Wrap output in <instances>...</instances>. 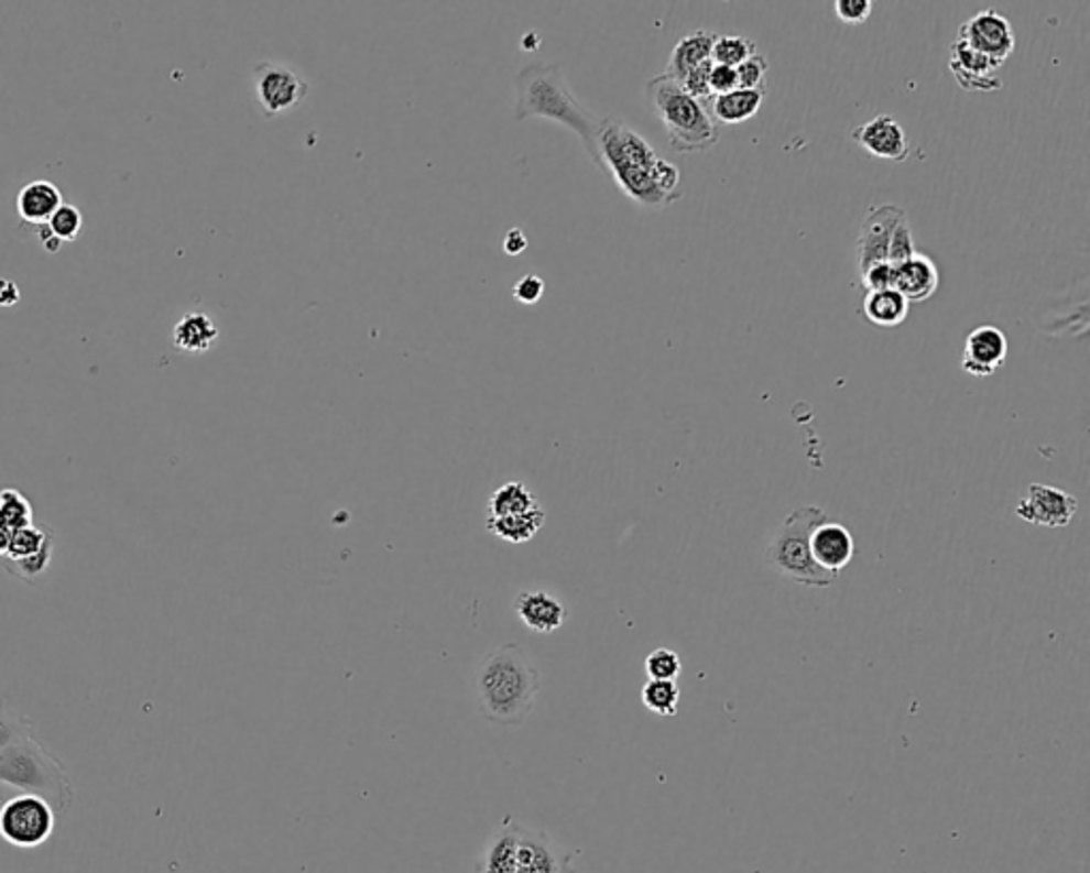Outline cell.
Returning a JSON list of instances; mask_svg holds the SVG:
<instances>
[{
    "instance_id": "obj_7",
    "label": "cell",
    "mask_w": 1090,
    "mask_h": 873,
    "mask_svg": "<svg viewBox=\"0 0 1090 873\" xmlns=\"http://www.w3.org/2000/svg\"><path fill=\"white\" fill-rule=\"evenodd\" d=\"M56 809L34 793H13L0 806V838L13 848L33 850L52 838Z\"/></svg>"
},
{
    "instance_id": "obj_6",
    "label": "cell",
    "mask_w": 1090,
    "mask_h": 873,
    "mask_svg": "<svg viewBox=\"0 0 1090 873\" xmlns=\"http://www.w3.org/2000/svg\"><path fill=\"white\" fill-rule=\"evenodd\" d=\"M827 520H829L827 514L816 505H805L791 512L780 524L767 546V563L771 569L782 578H788L803 586L825 588L837 582L835 574H829L816 565L809 546L811 533Z\"/></svg>"
},
{
    "instance_id": "obj_41",
    "label": "cell",
    "mask_w": 1090,
    "mask_h": 873,
    "mask_svg": "<svg viewBox=\"0 0 1090 873\" xmlns=\"http://www.w3.org/2000/svg\"><path fill=\"white\" fill-rule=\"evenodd\" d=\"M738 70L731 66L713 65L709 73V92L711 97H720L738 90Z\"/></svg>"
},
{
    "instance_id": "obj_14",
    "label": "cell",
    "mask_w": 1090,
    "mask_h": 873,
    "mask_svg": "<svg viewBox=\"0 0 1090 873\" xmlns=\"http://www.w3.org/2000/svg\"><path fill=\"white\" fill-rule=\"evenodd\" d=\"M852 139L866 154L882 161L905 162L909 159V143L903 127L893 116H878L852 130Z\"/></svg>"
},
{
    "instance_id": "obj_24",
    "label": "cell",
    "mask_w": 1090,
    "mask_h": 873,
    "mask_svg": "<svg viewBox=\"0 0 1090 873\" xmlns=\"http://www.w3.org/2000/svg\"><path fill=\"white\" fill-rule=\"evenodd\" d=\"M544 524L545 512L542 505L537 510L526 512V514H520V516L486 517V528L494 537H499V539H503L508 544H513V546L531 542L544 528Z\"/></svg>"
},
{
    "instance_id": "obj_3",
    "label": "cell",
    "mask_w": 1090,
    "mask_h": 873,
    "mask_svg": "<svg viewBox=\"0 0 1090 873\" xmlns=\"http://www.w3.org/2000/svg\"><path fill=\"white\" fill-rule=\"evenodd\" d=\"M478 703L490 722L520 727L542 690V674L526 650L505 644L492 650L478 672Z\"/></svg>"
},
{
    "instance_id": "obj_23",
    "label": "cell",
    "mask_w": 1090,
    "mask_h": 873,
    "mask_svg": "<svg viewBox=\"0 0 1090 873\" xmlns=\"http://www.w3.org/2000/svg\"><path fill=\"white\" fill-rule=\"evenodd\" d=\"M763 100H765L763 88L761 90L738 88L733 92L711 97V118L720 124H727V127L743 124L759 113Z\"/></svg>"
},
{
    "instance_id": "obj_10",
    "label": "cell",
    "mask_w": 1090,
    "mask_h": 873,
    "mask_svg": "<svg viewBox=\"0 0 1090 873\" xmlns=\"http://www.w3.org/2000/svg\"><path fill=\"white\" fill-rule=\"evenodd\" d=\"M576 856L578 852L563 848L545 831L531 829L520 822L515 873H578Z\"/></svg>"
},
{
    "instance_id": "obj_8",
    "label": "cell",
    "mask_w": 1090,
    "mask_h": 873,
    "mask_svg": "<svg viewBox=\"0 0 1090 873\" xmlns=\"http://www.w3.org/2000/svg\"><path fill=\"white\" fill-rule=\"evenodd\" d=\"M254 88L258 102L269 118L286 113L309 95V84L298 73L275 63H258Z\"/></svg>"
},
{
    "instance_id": "obj_1",
    "label": "cell",
    "mask_w": 1090,
    "mask_h": 873,
    "mask_svg": "<svg viewBox=\"0 0 1090 873\" xmlns=\"http://www.w3.org/2000/svg\"><path fill=\"white\" fill-rule=\"evenodd\" d=\"M618 188L643 207H667L682 198V173L658 159L640 132L618 120H603L597 132V162Z\"/></svg>"
},
{
    "instance_id": "obj_46",
    "label": "cell",
    "mask_w": 1090,
    "mask_h": 873,
    "mask_svg": "<svg viewBox=\"0 0 1090 873\" xmlns=\"http://www.w3.org/2000/svg\"><path fill=\"white\" fill-rule=\"evenodd\" d=\"M7 793H9V790H4V788L0 786V806H2V804H4V801H7L9 797H11V795H7Z\"/></svg>"
},
{
    "instance_id": "obj_40",
    "label": "cell",
    "mask_w": 1090,
    "mask_h": 873,
    "mask_svg": "<svg viewBox=\"0 0 1090 873\" xmlns=\"http://www.w3.org/2000/svg\"><path fill=\"white\" fill-rule=\"evenodd\" d=\"M545 282L539 275H524L513 284V298L522 305H535L542 301Z\"/></svg>"
},
{
    "instance_id": "obj_19",
    "label": "cell",
    "mask_w": 1090,
    "mask_h": 873,
    "mask_svg": "<svg viewBox=\"0 0 1090 873\" xmlns=\"http://www.w3.org/2000/svg\"><path fill=\"white\" fill-rule=\"evenodd\" d=\"M937 288H939V271L929 257L916 252L912 259L898 264L895 291L907 303L929 301Z\"/></svg>"
},
{
    "instance_id": "obj_15",
    "label": "cell",
    "mask_w": 1090,
    "mask_h": 873,
    "mask_svg": "<svg viewBox=\"0 0 1090 873\" xmlns=\"http://www.w3.org/2000/svg\"><path fill=\"white\" fill-rule=\"evenodd\" d=\"M950 70L955 79L961 84L967 92H996L1003 88V81L999 79L996 70L1001 65L989 61L973 47H969L962 39H955L950 45Z\"/></svg>"
},
{
    "instance_id": "obj_25",
    "label": "cell",
    "mask_w": 1090,
    "mask_h": 873,
    "mask_svg": "<svg viewBox=\"0 0 1090 873\" xmlns=\"http://www.w3.org/2000/svg\"><path fill=\"white\" fill-rule=\"evenodd\" d=\"M909 303L897 291L866 292L863 316L873 326L895 328L907 318Z\"/></svg>"
},
{
    "instance_id": "obj_26",
    "label": "cell",
    "mask_w": 1090,
    "mask_h": 873,
    "mask_svg": "<svg viewBox=\"0 0 1090 873\" xmlns=\"http://www.w3.org/2000/svg\"><path fill=\"white\" fill-rule=\"evenodd\" d=\"M539 508L537 496L522 482L499 485L488 501V517H510L533 512Z\"/></svg>"
},
{
    "instance_id": "obj_31",
    "label": "cell",
    "mask_w": 1090,
    "mask_h": 873,
    "mask_svg": "<svg viewBox=\"0 0 1090 873\" xmlns=\"http://www.w3.org/2000/svg\"><path fill=\"white\" fill-rule=\"evenodd\" d=\"M33 735V724L20 710L11 706V701L0 699V752L9 745Z\"/></svg>"
},
{
    "instance_id": "obj_12",
    "label": "cell",
    "mask_w": 1090,
    "mask_h": 873,
    "mask_svg": "<svg viewBox=\"0 0 1090 873\" xmlns=\"http://www.w3.org/2000/svg\"><path fill=\"white\" fill-rule=\"evenodd\" d=\"M1078 512V499L1069 492L1048 484H1031L1025 499L1016 508V516L1028 524L1065 528Z\"/></svg>"
},
{
    "instance_id": "obj_4",
    "label": "cell",
    "mask_w": 1090,
    "mask_h": 873,
    "mask_svg": "<svg viewBox=\"0 0 1090 873\" xmlns=\"http://www.w3.org/2000/svg\"><path fill=\"white\" fill-rule=\"evenodd\" d=\"M647 97L661 124L667 130L669 145L679 154H697L720 141V129L701 100L684 92L667 73L647 84Z\"/></svg>"
},
{
    "instance_id": "obj_18",
    "label": "cell",
    "mask_w": 1090,
    "mask_h": 873,
    "mask_svg": "<svg viewBox=\"0 0 1090 873\" xmlns=\"http://www.w3.org/2000/svg\"><path fill=\"white\" fill-rule=\"evenodd\" d=\"M517 845H520V822L513 816H505L499 829L486 843L476 863V873H515Z\"/></svg>"
},
{
    "instance_id": "obj_36",
    "label": "cell",
    "mask_w": 1090,
    "mask_h": 873,
    "mask_svg": "<svg viewBox=\"0 0 1090 873\" xmlns=\"http://www.w3.org/2000/svg\"><path fill=\"white\" fill-rule=\"evenodd\" d=\"M735 70H738L739 88H743V90H761V84H763V79H765V75L770 70V65H767V61L763 56L754 54L745 63H741Z\"/></svg>"
},
{
    "instance_id": "obj_22",
    "label": "cell",
    "mask_w": 1090,
    "mask_h": 873,
    "mask_svg": "<svg viewBox=\"0 0 1090 873\" xmlns=\"http://www.w3.org/2000/svg\"><path fill=\"white\" fill-rule=\"evenodd\" d=\"M218 337V326L203 312L186 314L173 328V346L188 354H203L211 350Z\"/></svg>"
},
{
    "instance_id": "obj_35",
    "label": "cell",
    "mask_w": 1090,
    "mask_h": 873,
    "mask_svg": "<svg viewBox=\"0 0 1090 873\" xmlns=\"http://www.w3.org/2000/svg\"><path fill=\"white\" fill-rule=\"evenodd\" d=\"M897 266L891 262H880L861 273V284L866 292L895 291Z\"/></svg>"
},
{
    "instance_id": "obj_38",
    "label": "cell",
    "mask_w": 1090,
    "mask_h": 873,
    "mask_svg": "<svg viewBox=\"0 0 1090 873\" xmlns=\"http://www.w3.org/2000/svg\"><path fill=\"white\" fill-rule=\"evenodd\" d=\"M833 9L839 22H843L848 26H859L869 20L873 2L871 0H837Z\"/></svg>"
},
{
    "instance_id": "obj_13",
    "label": "cell",
    "mask_w": 1090,
    "mask_h": 873,
    "mask_svg": "<svg viewBox=\"0 0 1090 873\" xmlns=\"http://www.w3.org/2000/svg\"><path fill=\"white\" fill-rule=\"evenodd\" d=\"M1007 358V337L993 324L973 328L962 348L961 367L973 378H989Z\"/></svg>"
},
{
    "instance_id": "obj_45",
    "label": "cell",
    "mask_w": 1090,
    "mask_h": 873,
    "mask_svg": "<svg viewBox=\"0 0 1090 873\" xmlns=\"http://www.w3.org/2000/svg\"><path fill=\"white\" fill-rule=\"evenodd\" d=\"M4 296H11V301L18 303L20 301V291L15 286H11V291L7 292L2 291V286H0V305H4Z\"/></svg>"
},
{
    "instance_id": "obj_17",
    "label": "cell",
    "mask_w": 1090,
    "mask_h": 873,
    "mask_svg": "<svg viewBox=\"0 0 1090 873\" xmlns=\"http://www.w3.org/2000/svg\"><path fill=\"white\" fill-rule=\"evenodd\" d=\"M809 546L816 565L835 576L854 558V539L850 531L829 520L811 533Z\"/></svg>"
},
{
    "instance_id": "obj_34",
    "label": "cell",
    "mask_w": 1090,
    "mask_h": 873,
    "mask_svg": "<svg viewBox=\"0 0 1090 873\" xmlns=\"http://www.w3.org/2000/svg\"><path fill=\"white\" fill-rule=\"evenodd\" d=\"M52 554H54V544H52V546H47L45 550L41 552V554H36L33 558H29V560H18V563L2 560V563H4V569H7L9 574H13V576H18V578H22V580L33 582L34 578H41V576L50 569V565H52Z\"/></svg>"
},
{
    "instance_id": "obj_5",
    "label": "cell",
    "mask_w": 1090,
    "mask_h": 873,
    "mask_svg": "<svg viewBox=\"0 0 1090 873\" xmlns=\"http://www.w3.org/2000/svg\"><path fill=\"white\" fill-rule=\"evenodd\" d=\"M0 786L15 793L45 797L56 814L70 808L73 788L63 763L33 740V735L0 752Z\"/></svg>"
},
{
    "instance_id": "obj_21",
    "label": "cell",
    "mask_w": 1090,
    "mask_h": 873,
    "mask_svg": "<svg viewBox=\"0 0 1090 873\" xmlns=\"http://www.w3.org/2000/svg\"><path fill=\"white\" fill-rule=\"evenodd\" d=\"M716 36L718 34L709 33V31H695V33L682 36L672 52V58H669V65H667L665 73L669 77H674L675 81H682L690 70L709 63Z\"/></svg>"
},
{
    "instance_id": "obj_37",
    "label": "cell",
    "mask_w": 1090,
    "mask_h": 873,
    "mask_svg": "<svg viewBox=\"0 0 1090 873\" xmlns=\"http://www.w3.org/2000/svg\"><path fill=\"white\" fill-rule=\"evenodd\" d=\"M916 254L914 250V237H912V228H909V222L907 218L895 228L893 232V239H891V248H889V260L891 264L898 266L901 262H905L907 259H912Z\"/></svg>"
},
{
    "instance_id": "obj_28",
    "label": "cell",
    "mask_w": 1090,
    "mask_h": 873,
    "mask_svg": "<svg viewBox=\"0 0 1090 873\" xmlns=\"http://www.w3.org/2000/svg\"><path fill=\"white\" fill-rule=\"evenodd\" d=\"M34 524L33 503L18 488L0 490V526L9 531L26 528Z\"/></svg>"
},
{
    "instance_id": "obj_20",
    "label": "cell",
    "mask_w": 1090,
    "mask_h": 873,
    "mask_svg": "<svg viewBox=\"0 0 1090 873\" xmlns=\"http://www.w3.org/2000/svg\"><path fill=\"white\" fill-rule=\"evenodd\" d=\"M61 205H63V195L58 186L45 179L26 184L15 200L20 218L34 227L47 225L50 218L61 209Z\"/></svg>"
},
{
    "instance_id": "obj_39",
    "label": "cell",
    "mask_w": 1090,
    "mask_h": 873,
    "mask_svg": "<svg viewBox=\"0 0 1090 873\" xmlns=\"http://www.w3.org/2000/svg\"><path fill=\"white\" fill-rule=\"evenodd\" d=\"M711 66L713 63L709 61L706 65L697 66L695 70H690L682 81H677L684 92H688L690 97L697 98V100H706V98H711V92H709V73H711Z\"/></svg>"
},
{
    "instance_id": "obj_11",
    "label": "cell",
    "mask_w": 1090,
    "mask_h": 873,
    "mask_svg": "<svg viewBox=\"0 0 1090 873\" xmlns=\"http://www.w3.org/2000/svg\"><path fill=\"white\" fill-rule=\"evenodd\" d=\"M905 218H907L905 209H901L897 205H875L866 211L857 243V259L861 273H865L873 264L889 260L893 232Z\"/></svg>"
},
{
    "instance_id": "obj_42",
    "label": "cell",
    "mask_w": 1090,
    "mask_h": 873,
    "mask_svg": "<svg viewBox=\"0 0 1090 873\" xmlns=\"http://www.w3.org/2000/svg\"><path fill=\"white\" fill-rule=\"evenodd\" d=\"M528 248V239L520 228H512L503 239V250L508 257H520Z\"/></svg>"
},
{
    "instance_id": "obj_30",
    "label": "cell",
    "mask_w": 1090,
    "mask_h": 873,
    "mask_svg": "<svg viewBox=\"0 0 1090 873\" xmlns=\"http://www.w3.org/2000/svg\"><path fill=\"white\" fill-rule=\"evenodd\" d=\"M643 706L658 716H675L679 703V688L675 681L650 679L642 690Z\"/></svg>"
},
{
    "instance_id": "obj_16",
    "label": "cell",
    "mask_w": 1090,
    "mask_h": 873,
    "mask_svg": "<svg viewBox=\"0 0 1090 873\" xmlns=\"http://www.w3.org/2000/svg\"><path fill=\"white\" fill-rule=\"evenodd\" d=\"M513 610H515V615L520 618V622L528 631L542 633V635L558 631L569 618L565 603L545 590L517 592V597L513 601Z\"/></svg>"
},
{
    "instance_id": "obj_44",
    "label": "cell",
    "mask_w": 1090,
    "mask_h": 873,
    "mask_svg": "<svg viewBox=\"0 0 1090 873\" xmlns=\"http://www.w3.org/2000/svg\"><path fill=\"white\" fill-rule=\"evenodd\" d=\"M11 533H13V531H9V528L0 526V558H4V556H7L9 544H11Z\"/></svg>"
},
{
    "instance_id": "obj_33",
    "label": "cell",
    "mask_w": 1090,
    "mask_h": 873,
    "mask_svg": "<svg viewBox=\"0 0 1090 873\" xmlns=\"http://www.w3.org/2000/svg\"><path fill=\"white\" fill-rule=\"evenodd\" d=\"M47 228L54 232V237L61 241V243H70L79 237L81 228H84V216L81 211L75 207V205H61V209L50 218L47 222Z\"/></svg>"
},
{
    "instance_id": "obj_27",
    "label": "cell",
    "mask_w": 1090,
    "mask_h": 873,
    "mask_svg": "<svg viewBox=\"0 0 1090 873\" xmlns=\"http://www.w3.org/2000/svg\"><path fill=\"white\" fill-rule=\"evenodd\" d=\"M54 544V533L47 526H26L11 533V544L2 560H29Z\"/></svg>"
},
{
    "instance_id": "obj_32",
    "label": "cell",
    "mask_w": 1090,
    "mask_h": 873,
    "mask_svg": "<svg viewBox=\"0 0 1090 873\" xmlns=\"http://www.w3.org/2000/svg\"><path fill=\"white\" fill-rule=\"evenodd\" d=\"M645 674L650 679L675 681L682 674V658L669 647H658L645 658Z\"/></svg>"
},
{
    "instance_id": "obj_2",
    "label": "cell",
    "mask_w": 1090,
    "mask_h": 873,
    "mask_svg": "<svg viewBox=\"0 0 1090 873\" xmlns=\"http://www.w3.org/2000/svg\"><path fill=\"white\" fill-rule=\"evenodd\" d=\"M528 118L549 120L576 132L590 161L597 162V132L603 120L579 102L567 84L563 66L537 63L517 73L515 120L522 122Z\"/></svg>"
},
{
    "instance_id": "obj_29",
    "label": "cell",
    "mask_w": 1090,
    "mask_h": 873,
    "mask_svg": "<svg viewBox=\"0 0 1090 873\" xmlns=\"http://www.w3.org/2000/svg\"><path fill=\"white\" fill-rule=\"evenodd\" d=\"M756 54V43L745 39V36H716L713 47H711V63L713 65L731 66L738 68L741 63H745L750 56Z\"/></svg>"
},
{
    "instance_id": "obj_9",
    "label": "cell",
    "mask_w": 1090,
    "mask_h": 873,
    "mask_svg": "<svg viewBox=\"0 0 1090 873\" xmlns=\"http://www.w3.org/2000/svg\"><path fill=\"white\" fill-rule=\"evenodd\" d=\"M959 39L1001 66L1014 54L1016 47V34L1010 20L994 9L980 11L969 18L959 31Z\"/></svg>"
},
{
    "instance_id": "obj_43",
    "label": "cell",
    "mask_w": 1090,
    "mask_h": 873,
    "mask_svg": "<svg viewBox=\"0 0 1090 873\" xmlns=\"http://www.w3.org/2000/svg\"><path fill=\"white\" fill-rule=\"evenodd\" d=\"M36 234H39V241L43 243V248H45L47 252H58V248L63 245V243L54 237V232L47 228V225L36 227Z\"/></svg>"
}]
</instances>
